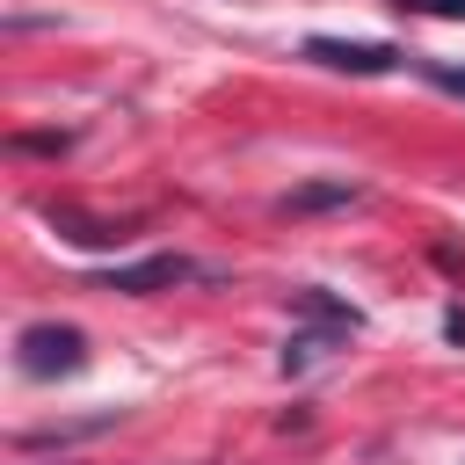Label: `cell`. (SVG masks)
I'll use <instances>...</instances> for the list:
<instances>
[{
    "label": "cell",
    "instance_id": "cell-1",
    "mask_svg": "<svg viewBox=\"0 0 465 465\" xmlns=\"http://www.w3.org/2000/svg\"><path fill=\"white\" fill-rule=\"evenodd\" d=\"M15 363H22V378H73L87 363V334L65 320H36L15 334Z\"/></svg>",
    "mask_w": 465,
    "mask_h": 465
},
{
    "label": "cell",
    "instance_id": "cell-2",
    "mask_svg": "<svg viewBox=\"0 0 465 465\" xmlns=\"http://www.w3.org/2000/svg\"><path fill=\"white\" fill-rule=\"evenodd\" d=\"M305 58H312V65H334V73H392V65H400L392 44H341V36H312Z\"/></svg>",
    "mask_w": 465,
    "mask_h": 465
},
{
    "label": "cell",
    "instance_id": "cell-3",
    "mask_svg": "<svg viewBox=\"0 0 465 465\" xmlns=\"http://www.w3.org/2000/svg\"><path fill=\"white\" fill-rule=\"evenodd\" d=\"M363 189L349 182V174H320V182H298V189H283L276 196V211L283 218H312V211H349Z\"/></svg>",
    "mask_w": 465,
    "mask_h": 465
},
{
    "label": "cell",
    "instance_id": "cell-4",
    "mask_svg": "<svg viewBox=\"0 0 465 465\" xmlns=\"http://www.w3.org/2000/svg\"><path fill=\"white\" fill-rule=\"evenodd\" d=\"M51 225H58V240H73V247H124V240L138 232V218H87V211H73V203H51Z\"/></svg>",
    "mask_w": 465,
    "mask_h": 465
},
{
    "label": "cell",
    "instance_id": "cell-5",
    "mask_svg": "<svg viewBox=\"0 0 465 465\" xmlns=\"http://www.w3.org/2000/svg\"><path fill=\"white\" fill-rule=\"evenodd\" d=\"M182 276H196V262H182V254H145V262H124V269H109V291H124V298H145V291H167V283H182Z\"/></svg>",
    "mask_w": 465,
    "mask_h": 465
},
{
    "label": "cell",
    "instance_id": "cell-6",
    "mask_svg": "<svg viewBox=\"0 0 465 465\" xmlns=\"http://www.w3.org/2000/svg\"><path fill=\"white\" fill-rule=\"evenodd\" d=\"M334 341H349V327H334V320H320V327L291 334V341H283V371H305V363H320Z\"/></svg>",
    "mask_w": 465,
    "mask_h": 465
},
{
    "label": "cell",
    "instance_id": "cell-7",
    "mask_svg": "<svg viewBox=\"0 0 465 465\" xmlns=\"http://www.w3.org/2000/svg\"><path fill=\"white\" fill-rule=\"evenodd\" d=\"M116 414H87V421H58V429H29L22 450H51V443H80V436H102Z\"/></svg>",
    "mask_w": 465,
    "mask_h": 465
},
{
    "label": "cell",
    "instance_id": "cell-8",
    "mask_svg": "<svg viewBox=\"0 0 465 465\" xmlns=\"http://www.w3.org/2000/svg\"><path fill=\"white\" fill-rule=\"evenodd\" d=\"M291 305H298V312H312V320H334V327H356V312H349L341 298H327V291H298Z\"/></svg>",
    "mask_w": 465,
    "mask_h": 465
},
{
    "label": "cell",
    "instance_id": "cell-9",
    "mask_svg": "<svg viewBox=\"0 0 465 465\" xmlns=\"http://www.w3.org/2000/svg\"><path fill=\"white\" fill-rule=\"evenodd\" d=\"M421 80H436L443 94H465V65H443V58H421Z\"/></svg>",
    "mask_w": 465,
    "mask_h": 465
},
{
    "label": "cell",
    "instance_id": "cell-10",
    "mask_svg": "<svg viewBox=\"0 0 465 465\" xmlns=\"http://www.w3.org/2000/svg\"><path fill=\"white\" fill-rule=\"evenodd\" d=\"M65 145H73L65 131H22L15 138V153H65Z\"/></svg>",
    "mask_w": 465,
    "mask_h": 465
},
{
    "label": "cell",
    "instance_id": "cell-11",
    "mask_svg": "<svg viewBox=\"0 0 465 465\" xmlns=\"http://www.w3.org/2000/svg\"><path fill=\"white\" fill-rule=\"evenodd\" d=\"M400 7H407V15H458V22H465V0H400Z\"/></svg>",
    "mask_w": 465,
    "mask_h": 465
},
{
    "label": "cell",
    "instance_id": "cell-12",
    "mask_svg": "<svg viewBox=\"0 0 465 465\" xmlns=\"http://www.w3.org/2000/svg\"><path fill=\"white\" fill-rule=\"evenodd\" d=\"M443 327H450V341H465V312H450V320H443Z\"/></svg>",
    "mask_w": 465,
    "mask_h": 465
}]
</instances>
